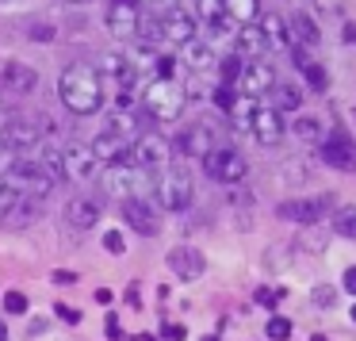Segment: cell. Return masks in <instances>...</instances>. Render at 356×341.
I'll return each instance as SVG.
<instances>
[{
	"label": "cell",
	"mask_w": 356,
	"mask_h": 341,
	"mask_svg": "<svg viewBox=\"0 0 356 341\" xmlns=\"http://www.w3.org/2000/svg\"><path fill=\"white\" fill-rule=\"evenodd\" d=\"M58 96L73 116H96L104 108V77L96 73V65L73 62L58 77Z\"/></svg>",
	"instance_id": "6da1fadb"
},
{
	"label": "cell",
	"mask_w": 356,
	"mask_h": 341,
	"mask_svg": "<svg viewBox=\"0 0 356 341\" xmlns=\"http://www.w3.org/2000/svg\"><path fill=\"white\" fill-rule=\"evenodd\" d=\"M188 108V93L177 81H149L142 88V111H146L154 123H177Z\"/></svg>",
	"instance_id": "7a4b0ae2"
},
{
	"label": "cell",
	"mask_w": 356,
	"mask_h": 341,
	"mask_svg": "<svg viewBox=\"0 0 356 341\" xmlns=\"http://www.w3.org/2000/svg\"><path fill=\"white\" fill-rule=\"evenodd\" d=\"M0 177L8 180L19 196H31V200H47L50 188H54V180L47 177V169H42L35 157H16V161L0 173Z\"/></svg>",
	"instance_id": "3957f363"
},
{
	"label": "cell",
	"mask_w": 356,
	"mask_h": 341,
	"mask_svg": "<svg viewBox=\"0 0 356 341\" xmlns=\"http://www.w3.org/2000/svg\"><path fill=\"white\" fill-rule=\"evenodd\" d=\"M39 142H42V127H35V119H24V116L0 119V157L31 154Z\"/></svg>",
	"instance_id": "277c9868"
},
{
	"label": "cell",
	"mask_w": 356,
	"mask_h": 341,
	"mask_svg": "<svg viewBox=\"0 0 356 341\" xmlns=\"http://www.w3.org/2000/svg\"><path fill=\"white\" fill-rule=\"evenodd\" d=\"M195 188H192V177L188 169H165L161 177L154 180V200L161 203L165 211H184L192 203Z\"/></svg>",
	"instance_id": "5b68a950"
},
{
	"label": "cell",
	"mask_w": 356,
	"mask_h": 341,
	"mask_svg": "<svg viewBox=\"0 0 356 341\" xmlns=\"http://www.w3.org/2000/svg\"><path fill=\"white\" fill-rule=\"evenodd\" d=\"M169 154H172L169 138L157 134V131H142L138 138L131 142V165H138L142 173H161L165 165H169Z\"/></svg>",
	"instance_id": "8992f818"
},
{
	"label": "cell",
	"mask_w": 356,
	"mask_h": 341,
	"mask_svg": "<svg viewBox=\"0 0 356 341\" xmlns=\"http://www.w3.org/2000/svg\"><path fill=\"white\" fill-rule=\"evenodd\" d=\"M142 188H149V173L138 165H111L104 169V192L119 196V200H142Z\"/></svg>",
	"instance_id": "52a82bcc"
},
{
	"label": "cell",
	"mask_w": 356,
	"mask_h": 341,
	"mask_svg": "<svg viewBox=\"0 0 356 341\" xmlns=\"http://www.w3.org/2000/svg\"><path fill=\"white\" fill-rule=\"evenodd\" d=\"M203 169H207V177L218 180V184H238V180L249 173V165L234 146H215L207 157H203Z\"/></svg>",
	"instance_id": "ba28073f"
},
{
	"label": "cell",
	"mask_w": 356,
	"mask_h": 341,
	"mask_svg": "<svg viewBox=\"0 0 356 341\" xmlns=\"http://www.w3.org/2000/svg\"><path fill=\"white\" fill-rule=\"evenodd\" d=\"M62 173H65V180H73V184H92V180L100 177V161L92 157L88 146L73 142V146L62 150Z\"/></svg>",
	"instance_id": "9c48e42d"
},
{
	"label": "cell",
	"mask_w": 356,
	"mask_h": 341,
	"mask_svg": "<svg viewBox=\"0 0 356 341\" xmlns=\"http://www.w3.org/2000/svg\"><path fill=\"white\" fill-rule=\"evenodd\" d=\"M322 157H325V165H333V169H341V173H356V142H353V134L341 131V127H333V134L322 138Z\"/></svg>",
	"instance_id": "30bf717a"
},
{
	"label": "cell",
	"mask_w": 356,
	"mask_h": 341,
	"mask_svg": "<svg viewBox=\"0 0 356 341\" xmlns=\"http://www.w3.org/2000/svg\"><path fill=\"white\" fill-rule=\"evenodd\" d=\"M108 31L115 39H138V24H142V4L138 0H111L108 8Z\"/></svg>",
	"instance_id": "8fae6325"
},
{
	"label": "cell",
	"mask_w": 356,
	"mask_h": 341,
	"mask_svg": "<svg viewBox=\"0 0 356 341\" xmlns=\"http://www.w3.org/2000/svg\"><path fill=\"white\" fill-rule=\"evenodd\" d=\"M325 211H333V196H314V200H287L276 207L280 219L287 223H318L325 219Z\"/></svg>",
	"instance_id": "7c38bea8"
},
{
	"label": "cell",
	"mask_w": 356,
	"mask_h": 341,
	"mask_svg": "<svg viewBox=\"0 0 356 341\" xmlns=\"http://www.w3.org/2000/svg\"><path fill=\"white\" fill-rule=\"evenodd\" d=\"M177 146H180V154H184V157H207L211 150L218 146V142H215V127H211V123L184 127L180 138H177Z\"/></svg>",
	"instance_id": "4fadbf2b"
},
{
	"label": "cell",
	"mask_w": 356,
	"mask_h": 341,
	"mask_svg": "<svg viewBox=\"0 0 356 341\" xmlns=\"http://www.w3.org/2000/svg\"><path fill=\"white\" fill-rule=\"evenodd\" d=\"M65 223L70 226H77V230H92L96 223H100V215H104V203L96 200V196H73L70 203H65Z\"/></svg>",
	"instance_id": "5bb4252c"
},
{
	"label": "cell",
	"mask_w": 356,
	"mask_h": 341,
	"mask_svg": "<svg viewBox=\"0 0 356 341\" xmlns=\"http://www.w3.org/2000/svg\"><path fill=\"white\" fill-rule=\"evenodd\" d=\"M249 131H253V138L261 142V146H276L280 138H284V119H280V111L272 108H253V116H249Z\"/></svg>",
	"instance_id": "9a60e30c"
},
{
	"label": "cell",
	"mask_w": 356,
	"mask_h": 341,
	"mask_svg": "<svg viewBox=\"0 0 356 341\" xmlns=\"http://www.w3.org/2000/svg\"><path fill=\"white\" fill-rule=\"evenodd\" d=\"M35 85H39V73H35L31 65L4 62V70H0V88L8 96H27V93H35Z\"/></svg>",
	"instance_id": "2e32d148"
},
{
	"label": "cell",
	"mask_w": 356,
	"mask_h": 341,
	"mask_svg": "<svg viewBox=\"0 0 356 341\" xmlns=\"http://www.w3.org/2000/svg\"><path fill=\"white\" fill-rule=\"evenodd\" d=\"M92 157L104 165V169H111V165H131V142H123V138H115V134H96V142L92 146Z\"/></svg>",
	"instance_id": "e0dca14e"
},
{
	"label": "cell",
	"mask_w": 356,
	"mask_h": 341,
	"mask_svg": "<svg viewBox=\"0 0 356 341\" xmlns=\"http://www.w3.org/2000/svg\"><path fill=\"white\" fill-rule=\"evenodd\" d=\"M157 19H161V39L177 42V47H188V42L195 39V19L188 16L184 8H172V12H165V16H157Z\"/></svg>",
	"instance_id": "ac0fdd59"
},
{
	"label": "cell",
	"mask_w": 356,
	"mask_h": 341,
	"mask_svg": "<svg viewBox=\"0 0 356 341\" xmlns=\"http://www.w3.org/2000/svg\"><path fill=\"white\" fill-rule=\"evenodd\" d=\"M276 85V73H272V65H264V62H245V70H241V77H238V88L253 100V96H264L268 88Z\"/></svg>",
	"instance_id": "d6986e66"
},
{
	"label": "cell",
	"mask_w": 356,
	"mask_h": 341,
	"mask_svg": "<svg viewBox=\"0 0 356 341\" xmlns=\"http://www.w3.org/2000/svg\"><path fill=\"white\" fill-rule=\"evenodd\" d=\"M169 269L177 272L180 280H200V276H203V269H207V261H203L200 249H192V246H177V249L169 253Z\"/></svg>",
	"instance_id": "ffe728a7"
},
{
	"label": "cell",
	"mask_w": 356,
	"mask_h": 341,
	"mask_svg": "<svg viewBox=\"0 0 356 341\" xmlns=\"http://www.w3.org/2000/svg\"><path fill=\"white\" fill-rule=\"evenodd\" d=\"M123 219H127V226H134V230L146 234V238H154V234L161 230V223L154 219V211H149L146 200H123Z\"/></svg>",
	"instance_id": "44dd1931"
},
{
	"label": "cell",
	"mask_w": 356,
	"mask_h": 341,
	"mask_svg": "<svg viewBox=\"0 0 356 341\" xmlns=\"http://www.w3.org/2000/svg\"><path fill=\"white\" fill-rule=\"evenodd\" d=\"M264 54H268V39H264V31L257 24H245L238 31V58L241 62H245V58L257 62V58H264Z\"/></svg>",
	"instance_id": "7402d4cb"
},
{
	"label": "cell",
	"mask_w": 356,
	"mask_h": 341,
	"mask_svg": "<svg viewBox=\"0 0 356 341\" xmlns=\"http://www.w3.org/2000/svg\"><path fill=\"white\" fill-rule=\"evenodd\" d=\"M104 131H108V134H115V138H123V142H134V138H138V116H134V104H131V108H115V111H111V116H108V127H104Z\"/></svg>",
	"instance_id": "603a6c76"
},
{
	"label": "cell",
	"mask_w": 356,
	"mask_h": 341,
	"mask_svg": "<svg viewBox=\"0 0 356 341\" xmlns=\"http://www.w3.org/2000/svg\"><path fill=\"white\" fill-rule=\"evenodd\" d=\"M287 31H291V42H295V47H299V42H302V47H318V42H322V35H318L314 19H310L307 12H295Z\"/></svg>",
	"instance_id": "cb8c5ba5"
},
{
	"label": "cell",
	"mask_w": 356,
	"mask_h": 341,
	"mask_svg": "<svg viewBox=\"0 0 356 341\" xmlns=\"http://www.w3.org/2000/svg\"><path fill=\"white\" fill-rule=\"evenodd\" d=\"M39 215H42V200H31V196H19V203L8 211V219H4V223H8V226H31Z\"/></svg>",
	"instance_id": "d4e9b609"
},
{
	"label": "cell",
	"mask_w": 356,
	"mask_h": 341,
	"mask_svg": "<svg viewBox=\"0 0 356 341\" xmlns=\"http://www.w3.org/2000/svg\"><path fill=\"white\" fill-rule=\"evenodd\" d=\"M184 58H188V65H192V73H207L211 65H218V58L211 54V47H207V42H200V39H192L184 47Z\"/></svg>",
	"instance_id": "484cf974"
},
{
	"label": "cell",
	"mask_w": 356,
	"mask_h": 341,
	"mask_svg": "<svg viewBox=\"0 0 356 341\" xmlns=\"http://www.w3.org/2000/svg\"><path fill=\"white\" fill-rule=\"evenodd\" d=\"M268 96H272V104H268L272 111H295V108L302 104V93H299V88H295V85H280V81L268 88Z\"/></svg>",
	"instance_id": "4316f807"
},
{
	"label": "cell",
	"mask_w": 356,
	"mask_h": 341,
	"mask_svg": "<svg viewBox=\"0 0 356 341\" xmlns=\"http://www.w3.org/2000/svg\"><path fill=\"white\" fill-rule=\"evenodd\" d=\"M295 50V62H299V70H302V77L310 81V88H314V93H322L325 85H330V77H325V70L318 62H310L307 54H302V47H291Z\"/></svg>",
	"instance_id": "83f0119b"
},
{
	"label": "cell",
	"mask_w": 356,
	"mask_h": 341,
	"mask_svg": "<svg viewBox=\"0 0 356 341\" xmlns=\"http://www.w3.org/2000/svg\"><path fill=\"white\" fill-rule=\"evenodd\" d=\"M261 31H264V39H268V47H295L291 31H287V24L280 16H264L261 19Z\"/></svg>",
	"instance_id": "f1b7e54d"
},
{
	"label": "cell",
	"mask_w": 356,
	"mask_h": 341,
	"mask_svg": "<svg viewBox=\"0 0 356 341\" xmlns=\"http://www.w3.org/2000/svg\"><path fill=\"white\" fill-rule=\"evenodd\" d=\"M222 8L230 19H241V27L257 19V0H222Z\"/></svg>",
	"instance_id": "f546056e"
},
{
	"label": "cell",
	"mask_w": 356,
	"mask_h": 341,
	"mask_svg": "<svg viewBox=\"0 0 356 341\" xmlns=\"http://www.w3.org/2000/svg\"><path fill=\"white\" fill-rule=\"evenodd\" d=\"M330 223H333V230H337L341 238H356V207H353V203H348V207H337V211H333Z\"/></svg>",
	"instance_id": "4dcf8cb0"
},
{
	"label": "cell",
	"mask_w": 356,
	"mask_h": 341,
	"mask_svg": "<svg viewBox=\"0 0 356 341\" xmlns=\"http://www.w3.org/2000/svg\"><path fill=\"white\" fill-rule=\"evenodd\" d=\"M35 161L47 169V177L54 180V184H58V180H65V173H62V150H58V146H47V150H42V157H35Z\"/></svg>",
	"instance_id": "1f68e13d"
},
{
	"label": "cell",
	"mask_w": 356,
	"mask_h": 341,
	"mask_svg": "<svg viewBox=\"0 0 356 341\" xmlns=\"http://www.w3.org/2000/svg\"><path fill=\"white\" fill-rule=\"evenodd\" d=\"M211 100H215V108H218V111H226V116H234V111H238V93H234L230 85L211 88Z\"/></svg>",
	"instance_id": "d6a6232c"
},
{
	"label": "cell",
	"mask_w": 356,
	"mask_h": 341,
	"mask_svg": "<svg viewBox=\"0 0 356 341\" xmlns=\"http://www.w3.org/2000/svg\"><path fill=\"white\" fill-rule=\"evenodd\" d=\"M291 131L299 134L302 142H322V123H318V119H310V116L295 119V127H291Z\"/></svg>",
	"instance_id": "836d02e7"
},
{
	"label": "cell",
	"mask_w": 356,
	"mask_h": 341,
	"mask_svg": "<svg viewBox=\"0 0 356 341\" xmlns=\"http://www.w3.org/2000/svg\"><path fill=\"white\" fill-rule=\"evenodd\" d=\"M241 70H245V62H241L238 54H230V58H222L218 62V73H222V85H238V77H241Z\"/></svg>",
	"instance_id": "e575fe53"
},
{
	"label": "cell",
	"mask_w": 356,
	"mask_h": 341,
	"mask_svg": "<svg viewBox=\"0 0 356 341\" xmlns=\"http://www.w3.org/2000/svg\"><path fill=\"white\" fill-rule=\"evenodd\" d=\"M16 203H19V192H16V188H12L4 177H0V223L8 219V211L16 207Z\"/></svg>",
	"instance_id": "d590c367"
},
{
	"label": "cell",
	"mask_w": 356,
	"mask_h": 341,
	"mask_svg": "<svg viewBox=\"0 0 356 341\" xmlns=\"http://www.w3.org/2000/svg\"><path fill=\"white\" fill-rule=\"evenodd\" d=\"M264 333H268L272 341H287V338H291V322H287V318H268Z\"/></svg>",
	"instance_id": "8d00e7d4"
},
{
	"label": "cell",
	"mask_w": 356,
	"mask_h": 341,
	"mask_svg": "<svg viewBox=\"0 0 356 341\" xmlns=\"http://www.w3.org/2000/svg\"><path fill=\"white\" fill-rule=\"evenodd\" d=\"M4 310H12V315H27V295L24 292H8L4 295Z\"/></svg>",
	"instance_id": "74e56055"
},
{
	"label": "cell",
	"mask_w": 356,
	"mask_h": 341,
	"mask_svg": "<svg viewBox=\"0 0 356 341\" xmlns=\"http://www.w3.org/2000/svg\"><path fill=\"white\" fill-rule=\"evenodd\" d=\"M104 246H108V253H127V241H123V234H119V230H108V234H104Z\"/></svg>",
	"instance_id": "f35d334b"
},
{
	"label": "cell",
	"mask_w": 356,
	"mask_h": 341,
	"mask_svg": "<svg viewBox=\"0 0 356 341\" xmlns=\"http://www.w3.org/2000/svg\"><path fill=\"white\" fill-rule=\"evenodd\" d=\"M31 42H54V27L50 24H31V35H27Z\"/></svg>",
	"instance_id": "ab89813d"
},
{
	"label": "cell",
	"mask_w": 356,
	"mask_h": 341,
	"mask_svg": "<svg viewBox=\"0 0 356 341\" xmlns=\"http://www.w3.org/2000/svg\"><path fill=\"white\" fill-rule=\"evenodd\" d=\"M54 310H58V318H62V322H73V326L81 322V310H77V307H70V303H58Z\"/></svg>",
	"instance_id": "60d3db41"
},
{
	"label": "cell",
	"mask_w": 356,
	"mask_h": 341,
	"mask_svg": "<svg viewBox=\"0 0 356 341\" xmlns=\"http://www.w3.org/2000/svg\"><path fill=\"white\" fill-rule=\"evenodd\" d=\"M50 280H54V284H62V287H70V284H77V272H65V269H58Z\"/></svg>",
	"instance_id": "b9f144b4"
},
{
	"label": "cell",
	"mask_w": 356,
	"mask_h": 341,
	"mask_svg": "<svg viewBox=\"0 0 356 341\" xmlns=\"http://www.w3.org/2000/svg\"><path fill=\"white\" fill-rule=\"evenodd\" d=\"M257 303L272 307V303H280V292H272V287H261V292H257Z\"/></svg>",
	"instance_id": "7bdbcfd3"
},
{
	"label": "cell",
	"mask_w": 356,
	"mask_h": 341,
	"mask_svg": "<svg viewBox=\"0 0 356 341\" xmlns=\"http://www.w3.org/2000/svg\"><path fill=\"white\" fill-rule=\"evenodd\" d=\"M314 303H333V287H314Z\"/></svg>",
	"instance_id": "ee69618b"
},
{
	"label": "cell",
	"mask_w": 356,
	"mask_h": 341,
	"mask_svg": "<svg viewBox=\"0 0 356 341\" xmlns=\"http://www.w3.org/2000/svg\"><path fill=\"white\" fill-rule=\"evenodd\" d=\"M108 333H111V338H123V333H119V322H115V315H108Z\"/></svg>",
	"instance_id": "f6af8a7d"
},
{
	"label": "cell",
	"mask_w": 356,
	"mask_h": 341,
	"mask_svg": "<svg viewBox=\"0 0 356 341\" xmlns=\"http://www.w3.org/2000/svg\"><path fill=\"white\" fill-rule=\"evenodd\" d=\"M345 287L356 295V269H348V272H345Z\"/></svg>",
	"instance_id": "bcb514c9"
},
{
	"label": "cell",
	"mask_w": 356,
	"mask_h": 341,
	"mask_svg": "<svg viewBox=\"0 0 356 341\" xmlns=\"http://www.w3.org/2000/svg\"><path fill=\"white\" fill-rule=\"evenodd\" d=\"M165 333H169V338H177V341H180V338H184V326H165Z\"/></svg>",
	"instance_id": "7dc6e473"
},
{
	"label": "cell",
	"mask_w": 356,
	"mask_h": 341,
	"mask_svg": "<svg viewBox=\"0 0 356 341\" xmlns=\"http://www.w3.org/2000/svg\"><path fill=\"white\" fill-rule=\"evenodd\" d=\"M345 42H353V47H356V24H345Z\"/></svg>",
	"instance_id": "c3c4849f"
},
{
	"label": "cell",
	"mask_w": 356,
	"mask_h": 341,
	"mask_svg": "<svg viewBox=\"0 0 356 341\" xmlns=\"http://www.w3.org/2000/svg\"><path fill=\"white\" fill-rule=\"evenodd\" d=\"M96 303H104V307L111 303V292H108V287H100V292H96Z\"/></svg>",
	"instance_id": "681fc988"
},
{
	"label": "cell",
	"mask_w": 356,
	"mask_h": 341,
	"mask_svg": "<svg viewBox=\"0 0 356 341\" xmlns=\"http://www.w3.org/2000/svg\"><path fill=\"white\" fill-rule=\"evenodd\" d=\"M0 341H8V326L0 322Z\"/></svg>",
	"instance_id": "f907efd6"
},
{
	"label": "cell",
	"mask_w": 356,
	"mask_h": 341,
	"mask_svg": "<svg viewBox=\"0 0 356 341\" xmlns=\"http://www.w3.org/2000/svg\"><path fill=\"white\" fill-rule=\"evenodd\" d=\"M65 4H85V0H65Z\"/></svg>",
	"instance_id": "816d5d0a"
},
{
	"label": "cell",
	"mask_w": 356,
	"mask_h": 341,
	"mask_svg": "<svg viewBox=\"0 0 356 341\" xmlns=\"http://www.w3.org/2000/svg\"><path fill=\"white\" fill-rule=\"evenodd\" d=\"M0 4H16V0H0Z\"/></svg>",
	"instance_id": "f5cc1de1"
},
{
	"label": "cell",
	"mask_w": 356,
	"mask_h": 341,
	"mask_svg": "<svg viewBox=\"0 0 356 341\" xmlns=\"http://www.w3.org/2000/svg\"><path fill=\"white\" fill-rule=\"evenodd\" d=\"M314 341H330V338H314Z\"/></svg>",
	"instance_id": "db71d44e"
},
{
	"label": "cell",
	"mask_w": 356,
	"mask_h": 341,
	"mask_svg": "<svg viewBox=\"0 0 356 341\" xmlns=\"http://www.w3.org/2000/svg\"><path fill=\"white\" fill-rule=\"evenodd\" d=\"M353 322H356V307H353Z\"/></svg>",
	"instance_id": "11a10c76"
},
{
	"label": "cell",
	"mask_w": 356,
	"mask_h": 341,
	"mask_svg": "<svg viewBox=\"0 0 356 341\" xmlns=\"http://www.w3.org/2000/svg\"><path fill=\"white\" fill-rule=\"evenodd\" d=\"M203 341H218V338H203Z\"/></svg>",
	"instance_id": "9f6ffc18"
}]
</instances>
